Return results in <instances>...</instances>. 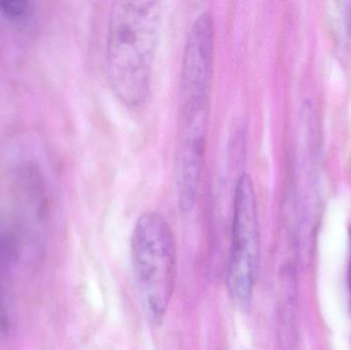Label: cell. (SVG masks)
Returning a JSON list of instances; mask_svg holds the SVG:
<instances>
[{"mask_svg": "<svg viewBox=\"0 0 351 350\" xmlns=\"http://www.w3.org/2000/svg\"><path fill=\"white\" fill-rule=\"evenodd\" d=\"M259 258L257 197L251 176L243 174L235 185L232 236L227 267L229 296L241 310H247L251 304Z\"/></svg>", "mask_w": 351, "mask_h": 350, "instance_id": "obj_3", "label": "cell"}, {"mask_svg": "<svg viewBox=\"0 0 351 350\" xmlns=\"http://www.w3.org/2000/svg\"><path fill=\"white\" fill-rule=\"evenodd\" d=\"M214 57V21L210 12H204L194 21L186 40L180 100L210 98Z\"/></svg>", "mask_w": 351, "mask_h": 350, "instance_id": "obj_5", "label": "cell"}, {"mask_svg": "<svg viewBox=\"0 0 351 350\" xmlns=\"http://www.w3.org/2000/svg\"><path fill=\"white\" fill-rule=\"evenodd\" d=\"M132 259L144 312L160 324L174 293L177 247L172 227L158 212H146L136 222Z\"/></svg>", "mask_w": 351, "mask_h": 350, "instance_id": "obj_2", "label": "cell"}, {"mask_svg": "<svg viewBox=\"0 0 351 350\" xmlns=\"http://www.w3.org/2000/svg\"><path fill=\"white\" fill-rule=\"evenodd\" d=\"M348 234H350V264H348V288H350V308H351V224L348 228Z\"/></svg>", "mask_w": 351, "mask_h": 350, "instance_id": "obj_7", "label": "cell"}, {"mask_svg": "<svg viewBox=\"0 0 351 350\" xmlns=\"http://www.w3.org/2000/svg\"><path fill=\"white\" fill-rule=\"evenodd\" d=\"M162 6L152 0L115 1L109 14L106 73L115 98L128 108L147 102Z\"/></svg>", "mask_w": 351, "mask_h": 350, "instance_id": "obj_1", "label": "cell"}, {"mask_svg": "<svg viewBox=\"0 0 351 350\" xmlns=\"http://www.w3.org/2000/svg\"><path fill=\"white\" fill-rule=\"evenodd\" d=\"M210 100L181 102L178 127L177 188L183 212L193 209L197 201L208 138Z\"/></svg>", "mask_w": 351, "mask_h": 350, "instance_id": "obj_4", "label": "cell"}, {"mask_svg": "<svg viewBox=\"0 0 351 350\" xmlns=\"http://www.w3.org/2000/svg\"><path fill=\"white\" fill-rule=\"evenodd\" d=\"M28 12V1H0V12L10 20H22Z\"/></svg>", "mask_w": 351, "mask_h": 350, "instance_id": "obj_6", "label": "cell"}]
</instances>
